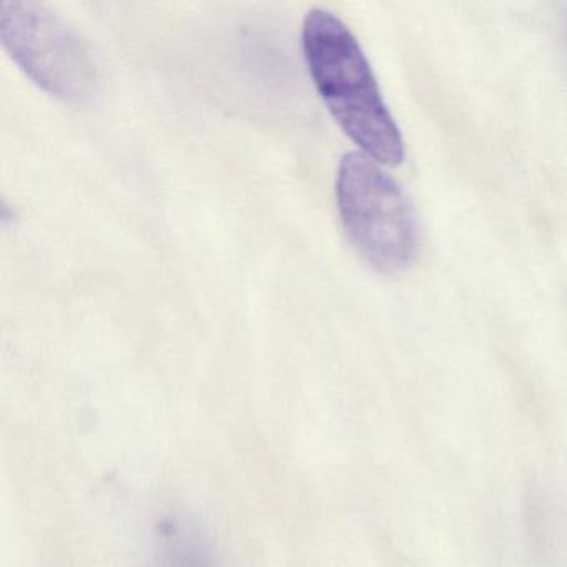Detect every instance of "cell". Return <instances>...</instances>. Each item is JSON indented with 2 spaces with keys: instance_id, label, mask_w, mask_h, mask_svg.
I'll use <instances>...</instances> for the list:
<instances>
[{
  "instance_id": "cell-1",
  "label": "cell",
  "mask_w": 567,
  "mask_h": 567,
  "mask_svg": "<svg viewBox=\"0 0 567 567\" xmlns=\"http://www.w3.org/2000/svg\"><path fill=\"white\" fill-rule=\"evenodd\" d=\"M301 42L311 79L348 137L380 164L400 165L403 137L350 28L328 9L313 8L305 16Z\"/></svg>"
},
{
  "instance_id": "cell-2",
  "label": "cell",
  "mask_w": 567,
  "mask_h": 567,
  "mask_svg": "<svg viewBox=\"0 0 567 567\" xmlns=\"http://www.w3.org/2000/svg\"><path fill=\"white\" fill-rule=\"evenodd\" d=\"M341 224L358 254L378 271L396 274L416 257L417 230L400 185L361 152H348L337 175Z\"/></svg>"
},
{
  "instance_id": "cell-3",
  "label": "cell",
  "mask_w": 567,
  "mask_h": 567,
  "mask_svg": "<svg viewBox=\"0 0 567 567\" xmlns=\"http://www.w3.org/2000/svg\"><path fill=\"white\" fill-rule=\"evenodd\" d=\"M0 39L16 64L49 94L78 105L97 94L99 69L87 42L48 6L4 2Z\"/></svg>"
},
{
  "instance_id": "cell-4",
  "label": "cell",
  "mask_w": 567,
  "mask_h": 567,
  "mask_svg": "<svg viewBox=\"0 0 567 567\" xmlns=\"http://www.w3.org/2000/svg\"><path fill=\"white\" fill-rule=\"evenodd\" d=\"M158 566L220 567L204 537L192 527L178 523H168L162 527Z\"/></svg>"
}]
</instances>
